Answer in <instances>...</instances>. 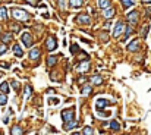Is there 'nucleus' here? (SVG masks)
I'll use <instances>...</instances> for the list:
<instances>
[{"mask_svg": "<svg viewBox=\"0 0 151 135\" xmlns=\"http://www.w3.org/2000/svg\"><path fill=\"white\" fill-rule=\"evenodd\" d=\"M12 16H13L16 21H28V18H30V15H28L27 11H24V9H18V8L12 9Z\"/></svg>", "mask_w": 151, "mask_h": 135, "instance_id": "nucleus-1", "label": "nucleus"}, {"mask_svg": "<svg viewBox=\"0 0 151 135\" xmlns=\"http://www.w3.org/2000/svg\"><path fill=\"white\" fill-rule=\"evenodd\" d=\"M62 119H63V122H69V120L75 119V109L69 107L66 110H62Z\"/></svg>", "mask_w": 151, "mask_h": 135, "instance_id": "nucleus-2", "label": "nucleus"}, {"mask_svg": "<svg viewBox=\"0 0 151 135\" xmlns=\"http://www.w3.org/2000/svg\"><path fill=\"white\" fill-rule=\"evenodd\" d=\"M46 49H47L49 52H54V50L57 49V41H56V38H54L53 35L47 37V40H46Z\"/></svg>", "mask_w": 151, "mask_h": 135, "instance_id": "nucleus-3", "label": "nucleus"}, {"mask_svg": "<svg viewBox=\"0 0 151 135\" xmlns=\"http://www.w3.org/2000/svg\"><path fill=\"white\" fill-rule=\"evenodd\" d=\"M90 66H91V63L88 62V60H82L79 65H76V72H79V74H85L87 71H90Z\"/></svg>", "mask_w": 151, "mask_h": 135, "instance_id": "nucleus-4", "label": "nucleus"}, {"mask_svg": "<svg viewBox=\"0 0 151 135\" xmlns=\"http://www.w3.org/2000/svg\"><path fill=\"white\" fill-rule=\"evenodd\" d=\"M21 40H22V43H24L27 47L31 49V46H32V43H34V38H32V35H31L30 33H24V34L21 35Z\"/></svg>", "mask_w": 151, "mask_h": 135, "instance_id": "nucleus-5", "label": "nucleus"}, {"mask_svg": "<svg viewBox=\"0 0 151 135\" xmlns=\"http://www.w3.org/2000/svg\"><path fill=\"white\" fill-rule=\"evenodd\" d=\"M125 24L122 22V21H119L117 24H116V27H114V30H113V37H120L122 35V33L125 31Z\"/></svg>", "mask_w": 151, "mask_h": 135, "instance_id": "nucleus-6", "label": "nucleus"}, {"mask_svg": "<svg viewBox=\"0 0 151 135\" xmlns=\"http://www.w3.org/2000/svg\"><path fill=\"white\" fill-rule=\"evenodd\" d=\"M76 22L81 24V25H90V24H91V19H90V16H88L87 13H81V15L76 16Z\"/></svg>", "mask_w": 151, "mask_h": 135, "instance_id": "nucleus-7", "label": "nucleus"}, {"mask_svg": "<svg viewBox=\"0 0 151 135\" xmlns=\"http://www.w3.org/2000/svg\"><path fill=\"white\" fill-rule=\"evenodd\" d=\"M126 19L132 24V25H135L136 22H138V12L136 11H132V12H129L128 15H126Z\"/></svg>", "mask_w": 151, "mask_h": 135, "instance_id": "nucleus-8", "label": "nucleus"}, {"mask_svg": "<svg viewBox=\"0 0 151 135\" xmlns=\"http://www.w3.org/2000/svg\"><path fill=\"white\" fill-rule=\"evenodd\" d=\"M40 54H41V52H40L38 47H34V49L30 50V59H32V60H38V59H40Z\"/></svg>", "mask_w": 151, "mask_h": 135, "instance_id": "nucleus-9", "label": "nucleus"}, {"mask_svg": "<svg viewBox=\"0 0 151 135\" xmlns=\"http://www.w3.org/2000/svg\"><path fill=\"white\" fill-rule=\"evenodd\" d=\"M78 120L76 119H72V120H69V122H65V129L66 131H71V129H73L75 126H78Z\"/></svg>", "mask_w": 151, "mask_h": 135, "instance_id": "nucleus-10", "label": "nucleus"}, {"mask_svg": "<svg viewBox=\"0 0 151 135\" xmlns=\"http://www.w3.org/2000/svg\"><path fill=\"white\" fill-rule=\"evenodd\" d=\"M139 49V43H138V40H133V41H131L129 44H128V50L129 52H136Z\"/></svg>", "mask_w": 151, "mask_h": 135, "instance_id": "nucleus-11", "label": "nucleus"}, {"mask_svg": "<svg viewBox=\"0 0 151 135\" xmlns=\"http://www.w3.org/2000/svg\"><path fill=\"white\" fill-rule=\"evenodd\" d=\"M13 53H15L16 57H22L24 56V50H22V47H19V44L13 46Z\"/></svg>", "mask_w": 151, "mask_h": 135, "instance_id": "nucleus-12", "label": "nucleus"}, {"mask_svg": "<svg viewBox=\"0 0 151 135\" xmlns=\"http://www.w3.org/2000/svg\"><path fill=\"white\" fill-rule=\"evenodd\" d=\"M114 16V9L113 8H106V11H104V18H107V19H110V18H113Z\"/></svg>", "mask_w": 151, "mask_h": 135, "instance_id": "nucleus-13", "label": "nucleus"}, {"mask_svg": "<svg viewBox=\"0 0 151 135\" xmlns=\"http://www.w3.org/2000/svg\"><path fill=\"white\" fill-rule=\"evenodd\" d=\"M109 104H110V101H109V100H104V98L97 100V107H98V109H104V107H107Z\"/></svg>", "mask_w": 151, "mask_h": 135, "instance_id": "nucleus-14", "label": "nucleus"}, {"mask_svg": "<svg viewBox=\"0 0 151 135\" xmlns=\"http://www.w3.org/2000/svg\"><path fill=\"white\" fill-rule=\"evenodd\" d=\"M2 43L3 44H9L11 41H12V34H2Z\"/></svg>", "mask_w": 151, "mask_h": 135, "instance_id": "nucleus-15", "label": "nucleus"}, {"mask_svg": "<svg viewBox=\"0 0 151 135\" xmlns=\"http://www.w3.org/2000/svg\"><path fill=\"white\" fill-rule=\"evenodd\" d=\"M91 82H92L94 85H101V84H103V78H101L100 75H94V76L91 78Z\"/></svg>", "mask_w": 151, "mask_h": 135, "instance_id": "nucleus-16", "label": "nucleus"}, {"mask_svg": "<svg viewBox=\"0 0 151 135\" xmlns=\"http://www.w3.org/2000/svg\"><path fill=\"white\" fill-rule=\"evenodd\" d=\"M69 3L72 8H81L84 5V0H69Z\"/></svg>", "mask_w": 151, "mask_h": 135, "instance_id": "nucleus-17", "label": "nucleus"}, {"mask_svg": "<svg viewBox=\"0 0 151 135\" xmlns=\"http://www.w3.org/2000/svg\"><path fill=\"white\" fill-rule=\"evenodd\" d=\"M8 19V9L6 8H0V21Z\"/></svg>", "mask_w": 151, "mask_h": 135, "instance_id": "nucleus-18", "label": "nucleus"}, {"mask_svg": "<svg viewBox=\"0 0 151 135\" xmlns=\"http://www.w3.org/2000/svg\"><path fill=\"white\" fill-rule=\"evenodd\" d=\"M98 6H100L101 9L109 8V6H110V0H98Z\"/></svg>", "mask_w": 151, "mask_h": 135, "instance_id": "nucleus-19", "label": "nucleus"}, {"mask_svg": "<svg viewBox=\"0 0 151 135\" xmlns=\"http://www.w3.org/2000/svg\"><path fill=\"white\" fill-rule=\"evenodd\" d=\"M0 91L5 93V94H8V93H9V84H8V82H2V84H0Z\"/></svg>", "mask_w": 151, "mask_h": 135, "instance_id": "nucleus-20", "label": "nucleus"}, {"mask_svg": "<svg viewBox=\"0 0 151 135\" xmlns=\"http://www.w3.org/2000/svg\"><path fill=\"white\" fill-rule=\"evenodd\" d=\"M120 2H122L123 8H131L135 5V0H120Z\"/></svg>", "mask_w": 151, "mask_h": 135, "instance_id": "nucleus-21", "label": "nucleus"}, {"mask_svg": "<svg viewBox=\"0 0 151 135\" xmlns=\"http://www.w3.org/2000/svg\"><path fill=\"white\" fill-rule=\"evenodd\" d=\"M11 134H12V135L24 134V129H22V128H19V126H13V128H12V131H11Z\"/></svg>", "mask_w": 151, "mask_h": 135, "instance_id": "nucleus-22", "label": "nucleus"}, {"mask_svg": "<svg viewBox=\"0 0 151 135\" xmlns=\"http://www.w3.org/2000/svg\"><path fill=\"white\" fill-rule=\"evenodd\" d=\"M91 91H92L91 85H85V87L82 88V95H90V94H91Z\"/></svg>", "mask_w": 151, "mask_h": 135, "instance_id": "nucleus-23", "label": "nucleus"}, {"mask_svg": "<svg viewBox=\"0 0 151 135\" xmlns=\"http://www.w3.org/2000/svg\"><path fill=\"white\" fill-rule=\"evenodd\" d=\"M109 125H110V128H111L113 131H119V129H120V125H119V122H116V120H111Z\"/></svg>", "mask_w": 151, "mask_h": 135, "instance_id": "nucleus-24", "label": "nucleus"}, {"mask_svg": "<svg viewBox=\"0 0 151 135\" xmlns=\"http://www.w3.org/2000/svg\"><path fill=\"white\" fill-rule=\"evenodd\" d=\"M8 103V97H6V94L3 93V94H0V104L2 106H5Z\"/></svg>", "mask_w": 151, "mask_h": 135, "instance_id": "nucleus-25", "label": "nucleus"}, {"mask_svg": "<svg viewBox=\"0 0 151 135\" xmlns=\"http://www.w3.org/2000/svg\"><path fill=\"white\" fill-rule=\"evenodd\" d=\"M92 132H94V131H92V128H91V126H85V128H84V131H82V134H84V135H91Z\"/></svg>", "mask_w": 151, "mask_h": 135, "instance_id": "nucleus-26", "label": "nucleus"}, {"mask_svg": "<svg viewBox=\"0 0 151 135\" xmlns=\"http://www.w3.org/2000/svg\"><path fill=\"white\" fill-rule=\"evenodd\" d=\"M56 63V57L54 56H49V59H47V65L49 66H53Z\"/></svg>", "mask_w": 151, "mask_h": 135, "instance_id": "nucleus-27", "label": "nucleus"}, {"mask_svg": "<svg viewBox=\"0 0 151 135\" xmlns=\"http://www.w3.org/2000/svg\"><path fill=\"white\" fill-rule=\"evenodd\" d=\"M25 98H30V95H31V87L30 85H25Z\"/></svg>", "mask_w": 151, "mask_h": 135, "instance_id": "nucleus-28", "label": "nucleus"}, {"mask_svg": "<svg viewBox=\"0 0 151 135\" xmlns=\"http://www.w3.org/2000/svg\"><path fill=\"white\" fill-rule=\"evenodd\" d=\"M125 30H126V33H125V38H128V37L131 35V33H132V28H131V27H125Z\"/></svg>", "mask_w": 151, "mask_h": 135, "instance_id": "nucleus-29", "label": "nucleus"}, {"mask_svg": "<svg viewBox=\"0 0 151 135\" xmlns=\"http://www.w3.org/2000/svg\"><path fill=\"white\" fill-rule=\"evenodd\" d=\"M6 52H8L6 44H2V46H0V54H3V53H6Z\"/></svg>", "mask_w": 151, "mask_h": 135, "instance_id": "nucleus-30", "label": "nucleus"}, {"mask_svg": "<svg viewBox=\"0 0 151 135\" xmlns=\"http://www.w3.org/2000/svg\"><path fill=\"white\" fill-rule=\"evenodd\" d=\"M27 3H30V5H32V6H38V0H25Z\"/></svg>", "mask_w": 151, "mask_h": 135, "instance_id": "nucleus-31", "label": "nucleus"}, {"mask_svg": "<svg viewBox=\"0 0 151 135\" xmlns=\"http://www.w3.org/2000/svg\"><path fill=\"white\" fill-rule=\"evenodd\" d=\"M11 84H12V87H13V88H15L16 91H19V85H18V82H15V81H12Z\"/></svg>", "mask_w": 151, "mask_h": 135, "instance_id": "nucleus-32", "label": "nucleus"}, {"mask_svg": "<svg viewBox=\"0 0 151 135\" xmlns=\"http://www.w3.org/2000/svg\"><path fill=\"white\" fill-rule=\"evenodd\" d=\"M49 103H50V104H57V103H59V98H50Z\"/></svg>", "mask_w": 151, "mask_h": 135, "instance_id": "nucleus-33", "label": "nucleus"}, {"mask_svg": "<svg viewBox=\"0 0 151 135\" xmlns=\"http://www.w3.org/2000/svg\"><path fill=\"white\" fill-rule=\"evenodd\" d=\"M76 47H78V46H76V44H72V46H71V52H72V53H73V54H75V53H76Z\"/></svg>", "mask_w": 151, "mask_h": 135, "instance_id": "nucleus-34", "label": "nucleus"}, {"mask_svg": "<svg viewBox=\"0 0 151 135\" xmlns=\"http://www.w3.org/2000/svg\"><path fill=\"white\" fill-rule=\"evenodd\" d=\"M11 113H12V112H9V113H6V116L3 117V122H5V123H8V122H9V115H11Z\"/></svg>", "mask_w": 151, "mask_h": 135, "instance_id": "nucleus-35", "label": "nucleus"}, {"mask_svg": "<svg viewBox=\"0 0 151 135\" xmlns=\"http://www.w3.org/2000/svg\"><path fill=\"white\" fill-rule=\"evenodd\" d=\"M59 8H60V9H65V0H59Z\"/></svg>", "mask_w": 151, "mask_h": 135, "instance_id": "nucleus-36", "label": "nucleus"}, {"mask_svg": "<svg viewBox=\"0 0 151 135\" xmlns=\"http://www.w3.org/2000/svg\"><path fill=\"white\" fill-rule=\"evenodd\" d=\"M0 66H3V68H6V69H8L11 65H9V63H5V62H2V63H0Z\"/></svg>", "mask_w": 151, "mask_h": 135, "instance_id": "nucleus-37", "label": "nucleus"}, {"mask_svg": "<svg viewBox=\"0 0 151 135\" xmlns=\"http://www.w3.org/2000/svg\"><path fill=\"white\" fill-rule=\"evenodd\" d=\"M144 3H151V0H142Z\"/></svg>", "mask_w": 151, "mask_h": 135, "instance_id": "nucleus-38", "label": "nucleus"}, {"mask_svg": "<svg viewBox=\"0 0 151 135\" xmlns=\"http://www.w3.org/2000/svg\"><path fill=\"white\" fill-rule=\"evenodd\" d=\"M2 75H3V74H2V72H0V76H2Z\"/></svg>", "mask_w": 151, "mask_h": 135, "instance_id": "nucleus-39", "label": "nucleus"}]
</instances>
